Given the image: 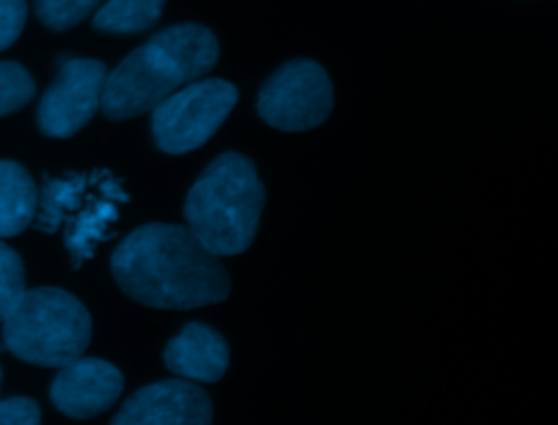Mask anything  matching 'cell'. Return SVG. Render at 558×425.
Segmentation results:
<instances>
[{
  "mask_svg": "<svg viewBox=\"0 0 558 425\" xmlns=\"http://www.w3.org/2000/svg\"><path fill=\"white\" fill-rule=\"evenodd\" d=\"M120 290L159 309H192L229 296V275L187 227L153 222L131 231L111 257Z\"/></svg>",
  "mask_w": 558,
  "mask_h": 425,
  "instance_id": "1",
  "label": "cell"
},
{
  "mask_svg": "<svg viewBox=\"0 0 558 425\" xmlns=\"http://www.w3.org/2000/svg\"><path fill=\"white\" fill-rule=\"evenodd\" d=\"M218 61V39L201 24H177L107 72L100 109L111 120H129L153 111L177 89L205 76Z\"/></svg>",
  "mask_w": 558,
  "mask_h": 425,
  "instance_id": "2",
  "label": "cell"
},
{
  "mask_svg": "<svg viewBox=\"0 0 558 425\" xmlns=\"http://www.w3.org/2000/svg\"><path fill=\"white\" fill-rule=\"evenodd\" d=\"M262 207L264 185L253 161L238 153H225L190 187L183 214L192 235L222 257L251 246Z\"/></svg>",
  "mask_w": 558,
  "mask_h": 425,
  "instance_id": "3",
  "label": "cell"
},
{
  "mask_svg": "<svg viewBox=\"0 0 558 425\" xmlns=\"http://www.w3.org/2000/svg\"><path fill=\"white\" fill-rule=\"evenodd\" d=\"M4 349L17 360L61 368L81 357L92 340L85 305L61 288L26 290L2 318Z\"/></svg>",
  "mask_w": 558,
  "mask_h": 425,
  "instance_id": "4",
  "label": "cell"
},
{
  "mask_svg": "<svg viewBox=\"0 0 558 425\" xmlns=\"http://www.w3.org/2000/svg\"><path fill=\"white\" fill-rule=\"evenodd\" d=\"M238 102L235 85L222 78L194 81L153 109V137L159 150L183 155L203 146Z\"/></svg>",
  "mask_w": 558,
  "mask_h": 425,
  "instance_id": "5",
  "label": "cell"
},
{
  "mask_svg": "<svg viewBox=\"0 0 558 425\" xmlns=\"http://www.w3.org/2000/svg\"><path fill=\"white\" fill-rule=\"evenodd\" d=\"M333 89L327 72L310 59L279 68L262 87L257 113L279 131H307L327 120Z\"/></svg>",
  "mask_w": 558,
  "mask_h": 425,
  "instance_id": "6",
  "label": "cell"
},
{
  "mask_svg": "<svg viewBox=\"0 0 558 425\" xmlns=\"http://www.w3.org/2000/svg\"><path fill=\"white\" fill-rule=\"evenodd\" d=\"M107 68L96 59H65L44 94L37 122L48 137H72L100 109Z\"/></svg>",
  "mask_w": 558,
  "mask_h": 425,
  "instance_id": "7",
  "label": "cell"
},
{
  "mask_svg": "<svg viewBox=\"0 0 558 425\" xmlns=\"http://www.w3.org/2000/svg\"><path fill=\"white\" fill-rule=\"evenodd\" d=\"M87 181L83 177L72 179H50L41 192V211L39 227L52 233L61 222H68L65 244L74 257V264H81L83 257L92 253L94 242L102 238L107 224L116 218V205L105 201H87L85 194Z\"/></svg>",
  "mask_w": 558,
  "mask_h": 425,
  "instance_id": "8",
  "label": "cell"
},
{
  "mask_svg": "<svg viewBox=\"0 0 558 425\" xmlns=\"http://www.w3.org/2000/svg\"><path fill=\"white\" fill-rule=\"evenodd\" d=\"M209 394L187 379H163L133 392L111 425H211Z\"/></svg>",
  "mask_w": 558,
  "mask_h": 425,
  "instance_id": "9",
  "label": "cell"
},
{
  "mask_svg": "<svg viewBox=\"0 0 558 425\" xmlns=\"http://www.w3.org/2000/svg\"><path fill=\"white\" fill-rule=\"evenodd\" d=\"M122 373L100 357H76L61 366L50 386V399L70 418H94L122 394Z\"/></svg>",
  "mask_w": 558,
  "mask_h": 425,
  "instance_id": "10",
  "label": "cell"
},
{
  "mask_svg": "<svg viewBox=\"0 0 558 425\" xmlns=\"http://www.w3.org/2000/svg\"><path fill=\"white\" fill-rule=\"evenodd\" d=\"M163 364L179 379L211 384L229 366V347L216 329L203 323H187L166 344Z\"/></svg>",
  "mask_w": 558,
  "mask_h": 425,
  "instance_id": "11",
  "label": "cell"
},
{
  "mask_svg": "<svg viewBox=\"0 0 558 425\" xmlns=\"http://www.w3.org/2000/svg\"><path fill=\"white\" fill-rule=\"evenodd\" d=\"M37 214V187L17 161H0V238L20 235Z\"/></svg>",
  "mask_w": 558,
  "mask_h": 425,
  "instance_id": "12",
  "label": "cell"
},
{
  "mask_svg": "<svg viewBox=\"0 0 558 425\" xmlns=\"http://www.w3.org/2000/svg\"><path fill=\"white\" fill-rule=\"evenodd\" d=\"M166 0H107L94 15V28L109 35L148 31L161 17Z\"/></svg>",
  "mask_w": 558,
  "mask_h": 425,
  "instance_id": "13",
  "label": "cell"
},
{
  "mask_svg": "<svg viewBox=\"0 0 558 425\" xmlns=\"http://www.w3.org/2000/svg\"><path fill=\"white\" fill-rule=\"evenodd\" d=\"M35 96V81L15 61H0V118L15 113Z\"/></svg>",
  "mask_w": 558,
  "mask_h": 425,
  "instance_id": "14",
  "label": "cell"
},
{
  "mask_svg": "<svg viewBox=\"0 0 558 425\" xmlns=\"http://www.w3.org/2000/svg\"><path fill=\"white\" fill-rule=\"evenodd\" d=\"M26 292L22 257L0 240V320Z\"/></svg>",
  "mask_w": 558,
  "mask_h": 425,
  "instance_id": "15",
  "label": "cell"
},
{
  "mask_svg": "<svg viewBox=\"0 0 558 425\" xmlns=\"http://www.w3.org/2000/svg\"><path fill=\"white\" fill-rule=\"evenodd\" d=\"M98 0H37L39 20L52 31H68L83 22L94 9Z\"/></svg>",
  "mask_w": 558,
  "mask_h": 425,
  "instance_id": "16",
  "label": "cell"
},
{
  "mask_svg": "<svg viewBox=\"0 0 558 425\" xmlns=\"http://www.w3.org/2000/svg\"><path fill=\"white\" fill-rule=\"evenodd\" d=\"M26 24V0H0V52L13 46Z\"/></svg>",
  "mask_w": 558,
  "mask_h": 425,
  "instance_id": "17",
  "label": "cell"
},
{
  "mask_svg": "<svg viewBox=\"0 0 558 425\" xmlns=\"http://www.w3.org/2000/svg\"><path fill=\"white\" fill-rule=\"evenodd\" d=\"M41 410L28 397H11L0 401V425H39Z\"/></svg>",
  "mask_w": 558,
  "mask_h": 425,
  "instance_id": "18",
  "label": "cell"
},
{
  "mask_svg": "<svg viewBox=\"0 0 558 425\" xmlns=\"http://www.w3.org/2000/svg\"><path fill=\"white\" fill-rule=\"evenodd\" d=\"M0 377H2V373H0Z\"/></svg>",
  "mask_w": 558,
  "mask_h": 425,
  "instance_id": "19",
  "label": "cell"
}]
</instances>
